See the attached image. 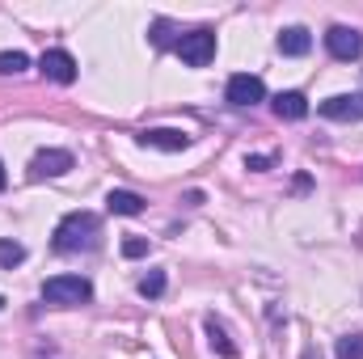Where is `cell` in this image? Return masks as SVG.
<instances>
[{"label": "cell", "mask_w": 363, "mask_h": 359, "mask_svg": "<svg viewBox=\"0 0 363 359\" xmlns=\"http://www.w3.org/2000/svg\"><path fill=\"white\" fill-rule=\"evenodd\" d=\"M93 241H97V216H93V211H68V216L55 224V250H60V254L93 250Z\"/></svg>", "instance_id": "obj_1"}, {"label": "cell", "mask_w": 363, "mask_h": 359, "mask_svg": "<svg viewBox=\"0 0 363 359\" xmlns=\"http://www.w3.org/2000/svg\"><path fill=\"white\" fill-rule=\"evenodd\" d=\"M43 300L47 304H64V309L85 304V300H93V283L85 275H55V279L43 283Z\"/></svg>", "instance_id": "obj_2"}, {"label": "cell", "mask_w": 363, "mask_h": 359, "mask_svg": "<svg viewBox=\"0 0 363 359\" xmlns=\"http://www.w3.org/2000/svg\"><path fill=\"white\" fill-rule=\"evenodd\" d=\"M174 51L182 55V64L207 68V64L216 60V34H211V30H190V34H182L178 43H174Z\"/></svg>", "instance_id": "obj_3"}, {"label": "cell", "mask_w": 363, "mask_h": 359, "mask_svg": "<svg viewBox=\"0 0 363 359\" xmlns=\"http://www.w3.org/2000/svg\"><path fill=\"white\" fill-rule=\"evenodd\" d=\"M325 47H330V55H334V60L351 64V60H359V55H363V34H359V30H351V26H330Z\"/></svg>", "instance_id": "obj_4"}, {"label": "cell", "mask_w": 363, "mask_h": 359, "mask_svg": "<svg viewBox=\"0 0 363 359\" xmlns=\"http://www.w3.org/2000/svg\"><path fill=\"white\" fill-rule=\"evenodd\" d=\"M224 97H228L233 106H258V101L267 97V85H262V77H254V72H237V77L228 81Z\"/></svg>", "instance_id": "obj_5"}, {"label": "cell", "mask_w": 363, "mask_h": 359, "mask_svg": "<svg viewBox=\"0 0 363 359\" xmlns=\"http://www.w3.org/2000/svg\"><path fill=\"white\" fill-rule=\"evenodd\" d=\"M68 170H72V153L68 148H43L30 161V178H60Z\"/></svg>", "instance_id": "obj_6"}, {"label": "cell", "mask_w": 363, "mask_h": 359, "mask_svg": "<svg viewBox=\"0 0 363 359\" xmlns=\"http://www.w3.org/2000/svg\"><path fill=\"white\" fill-rule=\"evenodd\" d=\"M38 68H43V77L47 81H55V85H72L77 81V60L68 55V51H43V60H38Z\"/></svg>", "instance_id": "obj_7"}, {"label": "cell", "mask_w": 363, "mask_h": 359, "mask_svg": "<svg viewBox=\"0 0 363 359\" xmlns=\"http://www.w3.org/2000/svg\"><path fill=\"white\" fill-rule=\"evenodd\" d=\"M321 114H325V118H338V123H355V118H363V93L325 97V101H321Z\"/></svg>", "instance_id": "obj_8"}, {"label": "cell", "mask_w": 363, "mask_h": 359, "mask_svg": "<svg viewBox=\"0 0 363 359\" xmlns=\"http://www.w3.org/2000/svg\"><path fill=\"white\" fill-rule=\"evenodd\" d=\"M140 144H144V148H161V153H182V148L190 144V136H186V131H174V127H148V131L140 136Z\"/></svg>", "instance_id": "obj_9"}, {"label": "cell", "mask_w": 363, "mask_h": 359, "mask_svg": "<svg viewBox=\"0 0 363 359\" xmlns=\"http://www.w3.org/2000/svg\"><path fill=\"white\" fill-rule=\"evenodd\" d=\"M274 114H279V118H287V123H296V118H304V114H308V97H304V93H296V89L279 93V97H274Z\"/></svg>", "instance_id": "obj_10"}, {"label": "cell", "mask_w": 363, "mask_h": 359, "mask_svg": "<svg viewBox=\"0 0 363 359\" xmlns=\"http://www.w3.org/2000/svg\"><path fill=\"white\" fill-rule=\"evenodd\" d=\"M308 47H313V34H308L304 26H287V30L279 34V51H283V55H308Z\"/></svg>", "instance_id": "obj_11"}, {"label": "cell", "mask_w": 363, "mask_h": 359, "mask_svg": "<svg viewBox=\"0 0 363 359\" xmlns=\"http://www.w3.org/2000/svg\"><path fill=\"white\" fill-rule=\"evenodd\" d=\"M106 207H110L114 216H140V211H144V199H140L135 190H110V194H106Z\"/></svg>", "instance_id": "obj_12"}, {"label": "cell", "mask_w": 363, "mask_h": 359, "mask_svg": "<svg viewBox=\"0 0 363 359\" xmlns=\"http://www.w3.org/2000/svg\"><path fill=\"white\" fill-rule=\"evenodd\" d=\"M21 263H26V245H21V241H9V237H0V267L13 270V267H21Z\"/></svg>", "instance_id": "obj_13"}, {"label": "cell", "mask_w": 363, "mask_h": 359, "mask_svg": "<svg viewBox=\"0 0 363 359\" xmlns=\"http://www.w3.org/2000/svg\"><path fill=\"white\" fill-rule=\"evenodd\" d=\"M30 68V55L26 51H0V77H17Z\"/></svg>", "instance_id": "obj_14"}, {"label": "cell", "mask_w": 363, "mask_h": 359, "mask_svg": "<svg viewBox=\"0 0 363 359\" xmlns=\"http://www.w3.org/2000/svg\"><path fill=\"white\" fill-rule=\"evenodd\" d=\"M334 355L338 359H363V334H347V338H338Z\"/></svg>", "instance_id": "obj_15"}, {"label": "cell", "mask_w": 363, "mask_h": 359, "mask_svg": "<svg viewBox=\"0 0 363 359\" xmlns=\"http://www.w3.org/2000/svg\"><path fill=\"white\" fill-rule=\"evenodd\" d=\"M165 292V270H148L144 279H140V296H148V300H157Z\"/></svg>", "instance_id": "obj_16"}, {"label": "cell", "mask_w": 363, "mask_h": 359, "mask_svg": "<svg viewBox=\"0 0 363 359\" xmlns=\"http://www.w3.org/2000/svg\"><path fill=\"white\" fill-rule=\"evenodd\" d=\"M207 338H211V347H216V351H220L224 359L237 355V351H233V343H228V334H224V330H220L216 321H207Z\"/></svg>", "instance_id": "obj_17"}, {"label": "cell", "mask_w": 363, "mask_h": 359, "mask_svg": "<svg viewBox=\"0 0 363 359\" xmlns=\"http://www.w3.org/2000/svg\"><path fill=\"white\" fill-rule=\"evenodd\" d=\"M148 250H152V245H148L144 237H127V241H123V254H127V258H144Z\"/></svg>", "instance_id": "obj_18"}, {"label": "cell", "mask_w": 363, "mask_h": 359, "mask_svg": "<svg viewBox=\"0 0 363 359\" xmlns=\"http://www.w3.org/2000/svg\"><path fill=\"white\" fill-rule=\"evenodd\" d=\"M274 157H267V153H254V157H245V170H254V174H262V170H271Z\"/></svg>", "instance_id": "obj_19"}, {"label": "cell", "mask_w": 363, "mask_h": 359, "mask_svg": "<svg viewBox=\"0 0 363 359\" xmlns=\"http://www.w3.org/2000/svg\"><path fill=\"white\" fill-rule=\"evenodd\" d=\"M4 182H9V178H4V165H0V190H4Z\"/></svg>", "instance_id": "obj_20"}, {"label": "cell", "mask_w": 363, "mask_h": 359, "mask_svg": "<svg viewBox=\"0 0 363 359\" xmlns=\"http://www.w3.org/2000/svg\"><path fill=\"white\" fill-rule=\"evenodd\" d=\"M304 359H321V355H317V351H304Z\"/></svg>", "instance_id": "obj_21"}, {"label": "cell", "mask_w": 363, "mask_h": 359, "mask_svg": "<svg viewBox=\"0 0 363 359\" xmlns=\"http://www.w3.org/2000/svg\"><path fill=\"white\" fill-rule=\"evenodd\" d=\"M0 309H4V296H0Z\"/></svg>", "instance_id": "obj_22"}]
</instances>
